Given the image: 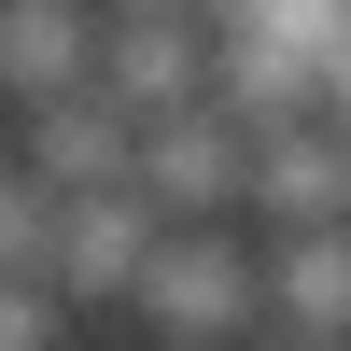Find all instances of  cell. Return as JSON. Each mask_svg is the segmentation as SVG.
<instances>
[{"instance_id": "cell-3", "label": "cell", "mask_w": 351, "mask_h": 351, "mask_svg": "<svg viewBox=\"0 0 351 351\" xmlns=\"http://www.w3.org/2000/svg\"><path fill=\"white\" fill-rule=\"evenodd\" d=\"M99 84V0H0V99L56 112Z\"/></svg>"}, {"instance_id": "cell-6", "label": "cell", "mask_w": 351, "mask_h": 351, "mask_svg": "<svg viewBox=\"0 0 351 351\" xmlns=\"http://www.w3.org/2000/svg\"><path fill=\"white\" fill-rule=\"evenodd\" d=\"M43 253H56V197L28 169H0V281H43Z\"/></svg>"}, {"instance_id": "cell-4", "label": "cell", "mask_w": 351, "mask_h": 351, "mask_svg": "<svg viewBox=\"0 0 351 351\" xmlns=\"http://www.w3.org/2000/svg\"><path fill=\"white\" fill-rule=\"evenodd\" d=\"M14 169H28L43 197H112V183L141 169V112H112L99 84H84V99L28 112V155H14Z\"/></svg>"}, {"instance_id": "cell-1", "label": "cell", "mask_w": 351, "mask_h": 351, "mask_svg": "<svg viewBox=\"0 0 351 351\" xmlns=\"http://www.w3.org/2000/svg\"><path fill=\"white\" fill-rule=\"evenodd\" d=\"M141 324L169 351H239L267 324V239H239V225H169V253L141 267Z\"/></svg>"}, {"instance_id": "cell-7", "label": "cell", "mask_w": 351, "mask_h": 351, "mask_svg": "<svg viewBox=\"0 0 351 351\" xmlns=\"http://www.w3.org/2000/svg\"><path fill=\"white\" fill-rule=\"evenodd\" d=\"M56 324H71L56 281H0V351H56Z\"/></svg>"}, {"instance_id": "cell-8", "label": "cell", "mask_w": 351, "mask_h": 351, "mask_svg": "<svg viewBox=\"0 0 351 351\" xmlns=\"http://www.w3.org/2000/svg\"><path fill=\"white\" fill-rule=\"evenodd\" d=\"M281 351H324V337H281Z\"/></svg>"}, {"instance_id": "cell-5", "label": "cell", "mask_w": 351, "mask_h": 351, "mask_svg": "<svg viewBox=\"0 0 351 351\" xmlns=\"http://www.w3.org/2000/svg\"><path fill=\"white\" fill-rule=\"evenodd\" d=\"M267 324L351 351V225H309V239H267Z\"/></svg>"}, {"instance_id": "cell-2", "label": "cell", "mask_w": 351, "mask_h": 351, "mask_svg": "<svg viewBox=\"0 0 351 351\" xmlns=\"http://www.w3.org/2000/svg\"><path fill=\"white\" fill-rule=\"evenodd\" d=\"M169 253V225H155V197L141 183H112V197H56V253H43V281H56V309H84V295H141V267Z\"/></svg>"}]
</instances>
